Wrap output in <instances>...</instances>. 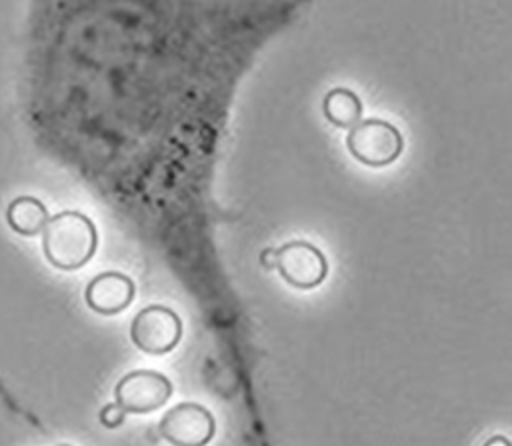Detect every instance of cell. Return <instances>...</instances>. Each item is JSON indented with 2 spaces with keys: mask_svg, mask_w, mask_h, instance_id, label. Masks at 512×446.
I'll return each mask as SVG.
<instances>
[{
  "mask_svg": "<svg viewBox=\"0 0 512 446\" xmlns=\"http://www.w3.org/2000/svg\"><path fill=\"white\" fill-rule=\"evenodd\" d=\"M98 232L94 222L76 210H64L48 218L42 230L46 260L58 270H78L96 252Z\"/></svg>",
  "mask_w": 512,
  "mask_h": 446,
  "instance_id": "cell-1",
  "label": "cell"
},
{
  "mask_svg": "<svg viewBox=\"0 0 512 446\" xmlns=\"http://www.w3.org/2000/svg\"><path fill=\"white\" fill-rule=\"evenodd\" d=\"M348 152L364 166L382 168L392 164L404 150V138L396 126L380 118L360 120L348 130Z\"/></svg>",
  "mask_w": 512,
  "mask_h": 446,
  "instance_id": "cell-2",
  "label": "cell"
},
{
  "mask_svg": "<svg viewBox=\"0 0 512 446\" xmlns=\"http://www.w3.org/2000/svg\"><path fill=\"white\" fill-rule=\"evenodd\" d=\"M182 338L180 316L160 304L142 308L130 324V340L146 354H168Z\"/></svg>",
  "mask_w": 512,
  "mask_h": 446,
  "instance_id": "cell-3",
  "label": "cell"
},
{
  "mask_svg": "<svg viewBox=\"0 0 512 446\" xmlns=\"http://www.w3.org/2000/svg\"><path fill=\"white\" fill-rule=\"evenodd\" d=\"M216 432V420L208 408L196 402L172 406L158 422V434L172 446H206Z\"/></svg>",
  "mask_w": 512,
  "mask_h": 446,
  "instance_id": "cell-4",
  "label": "cell"
},
{
  "mask_svg": "<svg viewBox=\"0 0 512 446\" xmlns=\"http://www.w3.org/2000/svg\"><path fill=\"white\" fill-rule=\"evenodd\" d=\"M172 382L156 370H134L124 374L114 386L116 404L126 414H148L168 402Z\"/></svg>",
  "mask_w": 512,
  "mask_h": 446,
  "instance_id": "cell-5",
  "label": "cell"
},
{
  "mask_svg": "<svg viewBox=\"0 0 512 446\" xmlns=\"http://www.w3.org/2000/svg\"><path fill=\"white\" fill-rule=\"evenodd\" d=\"M276 270L298 290L320 286L328 274L326 256L310 242L292 240L276 250Z\"/></svg>",
  "mask_w": 512,
  "mask_h": 446,
  "instance_id": "cell-6",
  "label": "cell"
},
{
  "mask_svg": "<svg viewBox=\"0 0 512 446\" xmlns=\"http://www.w3.org/2000/svg\"><path fill=\"white\" fill-rule=\"evenodd\" d=\"M134 298V282L122 272H102L94 276L84 290L90 310L102 316H114L130 306Z\"/></svg>",
  "mask_w": 512,
  "mask_h": 446,
  "instance_id": "cell-7",
  "label": "cell"
},
{
  "mask_svg": "<svg viewBox=\"0 0 512 446\" xmlns=\"http://www.w3.org/2000/svg\"><path fill=\"white\" fill-rule=\"evenodd\" d=\"M46 206L34 196H18L8 204V226L22 236H38L48 222Z\"/></svg>",
  "mask_w": 512,
  "mask_h": 446,
  "instance_id": "cell-8",
  "label": "cell"
},
{
  "mask_svg": "<svg viewBox=\"0 0 512 446\" xmlns=\"http://www.w3.org/2000/svg\"><path fill=\"white\" fill-rule=\"evenodd\" d=\"M324 116L338 128H352L362 118V102L348 88H332L322 100Z\"/></svg>",
  "mask_w": 512,
  "mask_h": 446,
  "instance_id": "cell-9",
  "label": "cell"
},
{
  "mask_svg": "<svg viewBox=\"0 0 512 446\" xmlns=\"http://www.w3.org/2000/svg\"><path fill=\"white\" fill-rule=\"evenodd\" d=\"M98 418H100L102 426H106V428H118V426L124 424L126 412H124L116 402H110V404L102 406Z\"/></svg>",
  "mask_w": 512,
  "mask_h": 446,
  "instance_id": "cell-10",
  "label": "cell"
},
{
  "mask_svg": "<svg viewBox=\"0 0 512 446\" xmlns=\"http://www.w3.org/2000/svg\"><path fill=\"white\" fill-rule=\"evenodd\" d=\"M260 264L266 270H274L276 268V250L274 248H264L260 254Z\"/></svg>",
  "mask_w": 512,
  "mask_h": 446,
  "instance_id": "cell-11",
  "label": "cell"
},
{
  "mask_svg": "<svg viewBox=\"0 0 512 446\" xmlns=\"http://www.w3.org/2000/svg\"><path fill=\"white\" fill-rule=\"evenodd\" d=\"M482 446H510V442H508V438H504V436H492V438H488Z\"/></svg>",
  "mask_w": 512,
  "mask_h": 446,
  "instance_id": "cell-12",
  "label": "cell"
},
{
  "mask_svg": "<svg viewBox=\"0 0 512 446\" xmlns=\"http://www.w3.org/2000/svg\"><path fill=\"white\" fill-rule=\"evenodd\" d=\"M60 446H68V444H60Z\"/></svg>",
  "mask_w": 512,
  "mask_h": 446,
  "instance_id": "cell-13",
  "label": "cell"
}]
</instances>
